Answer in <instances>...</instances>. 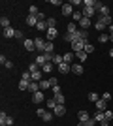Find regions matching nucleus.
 <instances>
[{
  "label": "nucleus",
  "mask_w": 113,
  "mask_h": 126,
  "mask_svg": "<svg viewBox=\"0 0 113 126\" xmlns=\"http://www.w3.org/2000/svg\"><path fill=\"white\" fill-rule=\"evenodd\" d=\"M28 85H30V81L21 79V81H19V90H28Z\"/></svg>",
  "instance_id": "obj_28"
},
{
  "label": "nucleus",
  "mask_w": 113,
  "mask_h": 126,
  "mask_svg": "<svg viewBox=\"0 0 113 126\" xmlns=\"http://www.w3.org/2000/svg\"><path fill=\"white\" fill-rule=\"evenodd\" d=\"M43 100H45V96H43V90H38L36 94H32V102H34L36 105L43 104Z\"/></svg>",
  "instance_id": "obj_4"
},
{
  "label": "nucleus",
  "mask_w": 113,
  "mask_h": 126,
  "mask_svg": "<svg viewBox=\"0 0 113 126\" xmlns=\"http://www.w3.org/2000/svg\"><path fill=\"white\" fill-rule=\"evenodd\" d=\"M53 111H45V113H43V115H42V121H45V122H51V121H53Z\"/></svg>",
  "instance_id": "obj_21"
},
{
  "label": "nucleus",
  "mask_w": 113,
  "mask_h": 126,
  "mask_svg": "<svg viewBox=\"0 0 113 126\" xmlns=\"http://www.w3.org/2000/svg\"><path fill=\"white\" fill-rule=\"evenodd\" d=\"M42 77H43V72H42V70H38V72H34V74H32V81H36V83H40Z\"/></svg>",
  "instance_id": "obj_24"
},
{
  "label": "nucleus",
  "mask_w": 113,
  "mask_h": 126,
  "mask_svg": "<svg viewBox=\"0 0 113 126\" xmlns=\"http://www.w3.org/2000/svg\"><path fill=\"white\" fill-rule=\"evenodd\" d=\"M77 30H79V28H77V23H74V21H72L70 25H68V32H70V34H75Z\"/></svg>",
  "instance_id": "obj_32"
},
{
  "label": "nucleus",
  "mask_w": 113,
  "mask_h": 126,
  "mask_svg": "<svg viewBox=\"0 0 113 126\" xmlns=\"http://www.w3.org/2000/svg\"><path fill=\"white\" fill-rule=\"evenodd\" d=\"M57 70H59L62 75H66V74H70V72H72V64L62 62V64H59V66H57Z\"/></svg>",
  "instance_id": "obj_2"
},
{
  "label": "nucleus",
  "mask_w": 113,
  "mask_h": 126,
  "mask_svg": "<svg viewBox=\"0 0 113 126\" xmlns=\"http://www.w3.org/2000/svg\"><path fill=\"white\" fill-rule=\"evenodd\" d=\"M87 43H89V42H85V40H77V42H74V43H72V51H74V53L83 51Z\"/></svg>",
  "instance_id": "obj_1"
},
{
  "label": "nucleus",
  "mask_w": 113,
  "mask_h": 126,
  "mask_svg": "<svg viewBox=\"0 0 113 126\" xmlns=\"http://www.w3.org/2000/svg\"><path fill=\"white\" fill-rule=\"evenodd\" d=\"M47 28H49V26H47V21H40V23L36 25V30H40V32H42V30H47Z\"/></svg>",
  "instance_id": "obj_31"
},
{
  "label": "nucleus",
  "mask_w": 113,
  "mask_h": 126,
  "mask_svg": "<svg viewBox=\"0 0 113 126\" xmlns=\"http://www.w3.org/2000/svg\"><path fill=\"white\" fill-rule=\"evenodd\" d=\"M109 32H111V34H113V25H109Z\"/></svg>",
  "instance_id": "obj_57"
},
{
  "label": "nucleus",
  "mask_w": 113,
  "mask_h": 126,
  "mask_svg": "<svg viewBox=\"0 0 113 126\" xmlns=\"http://www.w3.org/2000/svg\"><path fill=\"white\" fill-rule=\"evenodd\" d=\"M55 100H57V104H59V105H64L66 98H64V94H59V96H55Z\"/></svg>",
  "instance_id": "obj_41"
},
{
  "label": "nucleus",
  "mask_w": 113,
  "mask_h": 126,
  "mask_svg": "<svg viewBox=\"0 0 113 126\" xmlns=\"http://www.w3.org/2000/svg\"><path fill=\"white\" fill-rule=\"evenodd\" d=\"M25 21H27V25H28V26H32V28H34V26L40 23V19H38L36 15H27V19H25Z\"/></svg>",
  "instance_id": "obj_7"
},
{
  "label": "nucleus",
  "mask_w": 113,
  "mask_h": 126,
  "mask_svg": "<svg viewBox=\"0 0 113 126\" xmlns=\"http://www.w3.org/2000/svg\"><path fill=\"white\" fill-rule=\"evenodd\" d=\"M45 111H47V109H43V107H38V109H36V115H38V117H42Z\"/></svg>",
  "instance_id": "obj_47"
},
{
  "label": "nucleus",
  "mask_w": 113,
  "mask_h": 126,
  "mask_svg": "<svg viewBox=\"0 0 113 126\" xmlns=\"http://www.w3.org/2000/svg\"><path fill=\"white\" fill-rule=\"evenodd\" d=\"M23 47L27 49V51H34L36 45H34V40H23Z\"/></svg>",
  "instance_id": "obj_11"
},
{
  "label": "nucleus",
  "mask_w": 113,
  "mask_h": 126,
  "mask_svg": "<svg viewBox=\"0 0 113 126\" xmlns=\"http://www.w3.org/2000/svg\"><path fill=\"white\" fill-rule=\"evenodd\" d=\"M72 74H75V75H81V74H83V66H81V62L72 64Z\"/></svg>",
  "instance_id": "obj_12"
},
{
  "label": "nucleus",
  "mask_w": 113,
  "mask_h": 126,
  "mask_svg": "<svg viewBox=\"0 0 113 126\" xmlns=\"http://www.w3.org/2000/svg\"><path fill=\"white\" fill-rule=\"evenodd\" d=\"M10 23H11V21H10V19H8V17H2V19H0V25H2V28H4V30H6V28H10V26H11Z\"/></svg>",
  "instance_id": "obj_30"
},
{
  "label": "nucleus",
  "mask_w": 113,
  "mask_h": 126,
  "mask_svg": "<svg viewBox=\"0 0 113 126\" xmlns=\"http://www.w3.org/2000/svg\"><path fill=\"white\" fill-rule=\"evenodd\" d=\"M94 28H96V30L100 32V34H102V32H104V28H106V25H104V23H100V21H96V23H94Z\"/></svg>",
  "instance_id": "obj_39"
},
{
  "label": "nucleus",
  "mask_w": 113,
  "mask_h": 126,
  "mask_svg": "<svg viewBox=\"0 0 113 126\" xmlns=\"http://www.w3.org/2000/svg\"><path fill=\"white\" fill-rule=\"evenodd\" d=\"M74 36H75V42H77V40H85V42H87V38H89V32H87V30H81V28H79V30L75 32Z\"/></svg>",
  "instance_id": "obj_8"
},
{
  "label": "nucleus",
  "mask_w": 113,
  "mask_h": 126,
  "mask_svg": "<svg viewBox=\"0 0 113 126\" xmlns=\"http://www.w3.org/2000/svg\"><path fill=\"white\" fill-rule=\"evenodd\" d=\"M94 122H96V121H94V117H92L91 121H87V122H85V126H94Z\"/></svg>",
  "instance_id": "obj_52"
},
{
  "label": "nucleus",
  "mask_w": 113,
  "mask_h": 126,
  "mask_svg": "<svg viewBox=\"0 0 113 126\" xmlns=\"http://www.w3.org/2000/svg\"><path fill=\"white\" fill-rule=\"evenodd\" d=\"M15 38H19V40H23V32H21V30H17V34H15Z\"/></svg>",
  "instance_id": "obj_54"
},
{
  "label": "nucleus",
  "mask_w": 113,
  "mask_h": 126,
  "mask_svg": "<svg viewBox=\"0 0 113 126\" xmlns=\"http://www.w3.org/2000/svg\"><path fill=\"white\" fill-rule=\"evenodd\" d=\"M104 117H106L108 121H111V119H113V113H111V111H104Z\"/></svg>",
  "instance_id": "obj_45"
},
{
  "label": "nucleus",
  "mask_w": 113,
  "mask_h": 126,
  "mask_svg": "<svg viewBox=\"0 0 113 126\" xmlns=\"http://www.w3.org/2000/svg\"><path fill=\"white\" fill-rule=\"evenodd\" d=\"M38 70H42V68H40L36 62H32L30 66H28V72H30V74H34V72H38Z\"/></svg>",
  "instance_id": "obj_42"
},
{
  "label": "nucleus",
  "mask_w": 113,
  "mask_h": 126,
  "mask_svg": "<svg viewBox=\"0 0 113 126\" xmlns=\"http://www.w3.org/2000/svg\"><path fill=\"white\" fill-rule=\"evenodd\" d=\"M4 68H8V70H11V68H13V62H11V60H8V62H6V64H4Z\"/></svg>",
  "instance_id": "obj_50"
},
{
  "label": "nucleus",
  "mask_w": 113,
  "mask_h": 126,
  "mask_svg": "<svg viewBox=\"0 0 113 126\" xmlns=\"http://www.w3.org/2000/svg\"><path fill=\"white\" fill-rule=\"evenodd\" d=\"M94 8H83V17H89V19H92V15H94Z\"/></svg>",
  "instance_id": "obj_19"
},
{
  "label": "nucleus",
  "mask_w": 113,
  "mask_h": 126,
  "mask_svg": "<svg viewBox=\"0 0 113 126\" xmlns=\"http://www.w3.org/2000/svg\"><path fill=\"white\" fill-rule=\"evenodd\" d=\"M15 34H17V30L13 28V26H10V28L4 30V38H15Z\"/></svg>",
  "instance_id": "obj_18"
},
{
  "label": "nucleus",
  "mask_w": 113,
  "mask_h": 126,
  "mask_svg": "<svg viewBox=\"0 0 113 126\" xmlns=\"http://www.w3.org/2000/svg\"><path fill=\"white\" fill-rule=\"evenodd\" d=\"M100 126H109V121H108V119H106V121H102V122H100Z\"/></svg>",
  "instance_id": "obj_55"
},
{
  "label": "nucleus",
  "mask_w": 113,
  "mask_h": 126,
  "mask_svg": "<svg viewBox=\"0 0 113 126\" xmlns=\"http://www.w3.org/2000/svg\"><path fill=\"white\" fill-rule=\"evenodd\" d=\"M75 57H77V60H79V62L83 64V62L87 60V57H89V55H87L85 51H79V53H75Z\"/></svg>",
  "instance_id": "obj_25"
},
{
  "label": "nucleus",
  "mask_w": 113,
  "mask_h": 126,
  "mask_svg": "<svg viewBox=\"0 0 113 126\" xmlns=\"http://www.w3.org/2000/svg\"><path fill=\"white\" fill-rule=\"evenodd\" d=\"M70 4L72 6H83V0H72Z\"/></svg>",
  "instance_id": "obj_49"
},
{
  "label": "nucleus",
  "mask_w": 113,
  "mask_h": 126,
  "mask_svg": "<svg viewBox=\"0 0 113 126\" xmlns=\"http://www.w3.org/2000/svg\"><path fill=\"white\" fill-rule=\"evenodd\" d=\"M6 121H8V115H6L4 111H0V126H8Z\"/></svg>",
  "instance_id": "obj_36"
},
{
  "label": "nucleus",
  "mask_w": 113,
  "mask_h": 126,
  "mask_svg": "<svg viewBox=\"0 0 113 126\" xmlns=\"http://www.w3.org/2000/svg\"><path fill=\"white\" fill-rule=\"evenodd\" d=\"M77 126H85V122H77Z\"/></svg>",
  "instance_id": "obj_58"
},
{
  "label": "nucleus",
  "mask_w": 113,
  "mask_h": 126,
  "mask_svg": "<svg viewBox=\"0 0 113 126\" xmlns=\"http://www.w3.org/2000/svg\"><path fill=\"white\" fill-rule=\"evenodd\" d=\"M57 36H59V30H57V28H47V42H53Z\"/></svg>",
  "instance_id": "obj_10"
},
{
  "label": "nucleus",
  "mask_w": 113,
  "mask_h": 126,
  "mask_svg": "<svg viewBox=\"0 0 113 126\" xmlns=\"http://www.w3.org/2000/svg\"><path fill=\"white\" fill-rule=\"evenodd\" d=\"M109 40H111V42H113V34H111V36H109Z\"/></svg>",
  "instance_id": "obj_59"
},
{
  "label": "nucleus",
  "mask_w": 113,
  "mask_h": 126,
  "mask_svg": "<svg viewBox=\"0 0 113 126\" xmlns=\"http://www.w3.org/2000/svg\"><path fill=\"white\" fill-rule=\"evenodd\" d=\"M102 6H104V4H102V2H94V10H96V11H98V10H100V8H102Z\"/></svg>",
  "instance_id": "obj_53"
},
{
  "label": "nucleus",
  "mask_w": 113,
  "mask_h": 126,
  "mask_svg": "<svg viewBox=\"0 0 113 126\" xmlns=\"http://www.w3.org/2000/svg\"><path fill=\"white\" fill-rule=\"evenodd\" d=\"M64 113H66V107H64V105H57V107L53 109V115L55 117H62Z\"/></svg>",
  "instance_id": "obj_15"
},
{
  "label": "nucleus",
  "mask_w": 113,
  "mask_h": 126,
  "mask_svg": "<svg viewBox=\"0 0 113 126\" xmlns=\"http://www.w3.org/2000/svg\"><path fill=\"white\" fill-rule=\"evenodd\" d=\"M53 70H55V64H53V62H47V64L42 68V72H43V74H51Z\"/></svg>",
  "instance_id": "obj_22"
},
{
  "label": "nucleus",
  "mask_w": 113,
  "mask_h": 126,
  "mask_svg": "<svg viewBox=\"0 0 113 126\" xmlns=\"http://www.w3.org/2000/svg\"><path fill=\"white\" fill-rule=\"evenodd\" d=\"M108 40H109V34H106V32H102V34L98 36V42H100V43H106Z\"/></svg>",
  "instance_id": "obj_34"
},
{
  "label": "nucleus",
  "mask_w": 113,
  "mask_h": 126,
  "mask_svg": "<svg viewBox=\"0 0 113 126\" xmlns=\"http://www.w3.org/2000/svg\"><path fill=\"white\" fill-rule=\"evenodd\" d=\"M49 87H53V85H51V79H47V81H40V89H42V90H47Z\"/></svg>",
  "instance_id": "obj_29"
},
{
  "label": "nucleus",
  "mask_w": 113,
  "mask_h": 126,
  "mask_svg": "<svg viewBox=\"0 0 113 126\" xmlns=\"http://www.w3.org/2000/svg\"><path fill=\"white\" fill-rule=\"evenodd\" d=\"M38 13H40V10H38L36 6H30V8H28V15H36L38 17Z\"/></svg>",
  "instance_id": "obj_40"
},
{
  "label": "nucleus",
  "mask_w": 113,
  "mask_h": 126,
  "mask_svg": "<svg viewBox=\"0 0 113 126\" xmlns=\"http://www.w3.org/2000/svg\"><path fill=\"white\" fill-rule=\"evenodd\" d=\"M87 98H89V102L96 104V102L100 100V98H102V94H98V92H89V96H87Z\"/></svg>",
  "instance_id": "obj_17"
},
{
  "label": "nucleus",
  "mask_w": 113,
  "mask_h": 126,
  "mask_svg": "<svg viewBox=\"0 0 113 126\" xmlns=\"http://www.w3.org/2000/svg\"><path fill=\"white\" fill-rule=\"evenodd\" d=\"M94 121H96V122H102V121H106V117H104V111H98L96 115H94Z\"/></svg>",
  "instance_id": "obj_35"
},
{
  "label": "nucleus",
  "mask_w": 113,
  "mask_h": 126,
  "mask_svg": "<svg viewBox=\"0 0 113 126\" xmlns=\"http://www.w3.org/2000/svg\"><path fill=\"white\" fill-rule=\"evenodd\" d=\"M83 51H85L87 55H91V53H94V47H92L91 43H87V45H85V49H83Z\"/></svg>",
  "instance_id": "obj_44"
},
{
  "label": "nucleus",
  "mask_w": 113,
  "mask_h": 126,
  "mask_svg": "<svg viewBox=\"0 0 113 126\" xmlns=\"http://www.w3.org/2000/svg\"><path fill=\"white\" fill-rule=\"evenodd\" d=\"M62 15H74V6L70 4V2H66L64 6H62Z\"/></svg>",
  "instance_id": "obj_6"
},
{
  "label": "nucleus",
  "mask_w": 113,
  "mask_h": 126,
  "mask_svg": "<svg viewBox=\"0 0 113 126\" xmlns=\"http://www.w3.org/2000/svg\"><path fill=\"white\" fill-rule=\"evenodd\" d=\"M51 90H53V96H59V94H62V89H60V85H55V87H53Z\"/></svg>",
  "instance_id": "obj_43"
},
{
  "label": "nucleus",
  "mask_w": 113,
  "mask_h": 126,
  "mask_svg": "<svg viewBox=\"0 0 113 126\" xmlns=\"http://www.w3.org/2000/svg\"><path fill=\"white\" fill-rule=\"evenodd\" d=\"M74 58H75V53H64V62L74 64Z\"/></svg>",
  "instance_id": "obj_23"
},
{
  "label": "nucleus",
  "mask_w": 113,
  "mask_h": 126,
  "mask_svg": "<svg viewBox=\"0 0 113 126\" xmlns=\"http://www.w3.org/2000/svg\"><path fill=\"white\" fill-rule=\"evenodd\" d=\"M49 4H51V6H64V4H62V2H60V0H51Z\"/></svg>",
  "instance_id": "obj_48"
},
{
  "label": "nucleus",
  "mask_w": 113,
  "mask_h": 126,
  "mask_svg": "<svg viewBox=\"0 0 113 126\" xmlns=\"http://www.w3.org/2000/svg\"><path fill=\"white\" fill-rule=\"evenodd\" d=\"M94 105H96V109H98V111H108V102L102 100V98H100V100H98Z\"/></svg>",
  "instance_id": "obj_13"
},
{
  "label": "nucleus",
  "mask_w": 113,
  "mask_h": 126,
  "mask_svg": "<svg viewBox=\"0 0 113 126\" xmlns=\"http://www.w3.org/2000/svg\"><path fill=\"white\" fill-rule=\"evenodd\" d=\"M38 90H42V89H40V83H36V81H30V85H28V92L36 94Z\"/></svg>",
  "instance_id": "obj_16"
},
{
  "label": "nucleus",
  "mask_w": 113,
  "mask_h": 126,
  "mask_svg": "<svg viewBox=\"0 0 113 126\" xmlns=\"http://www.w3.org/2000/svg\"><path fill=\"white\" fill-rule=\"evenodd\" d=\"M102 100L109 102V100H111V94H109V92H104V94H102Z\"/></svg>",
  "instance_id": "obj_46"
},
{
  "label": "nucleus",
  "mask_w": 113,
  "mask_h": 126,
  "mask_svg": "<svg viewBox=\"0 0 113 126\" xmlns=\"http://www.w3.org/2000/svg\"><path fill=\"white\" fill-rule=\"evenodd\" d=\"M45 21H47L49 28H57V19H55V17H49V19H45Z\"/></svg>",
  "instance_id": "obj_33"
},
{
  "label": "nucleus",
  "mask_w": 113,
  "mask_h": 126,
  "mask_svg": "<svg viewBox=\"0 0 113 126\" xmlns=\"http://www.w3.org/2000/svg\"><path fill=\"white\" fill-rule=\"evenodd\" d=\"M45 40L43 38H34V45H36V51H40V53H43V49H45Z\"/></svg>",
  "instance_id": "obj_3"
},
{
  "label": "nucleus",
  "mask_w": 113,
  "mask_h": 126,
  "mask_svg": "<svg viewBox=\"0 0 113 126\" xmlns=\"http://www.w3.org/2000/svg\"><path fill=\"white\" fill-rule=\"evenodd\" d=\"M72 17H74V23H75V21L79 23L81 19H83V11H74V15H72Z\"/></svg>",
  "instance_id": "obj_38"
},
{
  "label": "nucleus",
  "mask_w": 113,
  "mask_h": 126,
  "mask_svg": "<svg viewBox=\"0 0 113 126\" xmlns=\"http://www.w3.org/2000/svg\"><path fill=\"white\" fill-rule=\"evenodd\" d=\"M98 21H100V23H104L106 26L113 25V23H111V15H106V17H98Z\"/></svg>",
  "instance_id": "obj_26"
},
{
  "label": "nucleus",
  "mask_w": 113,
  "mask_h": 126,
  "mask_svg": "<svg viewBox=\"0 0 113 126\" xmlns=\"http://www.w3.org/2000/svg\"><path fill=\"white\" fill-rule=\"evenodd\" d=\"M6 124H8V126H13V117L8 115V121H6Z\"/></svg>",
  "instance_id": "obj_51"
},
{
  "label": "nucleus",
  "mask_w": 113,
  "mask_h": 126,
  "mask_svg": "<svg viewBox=\"0 0 113 126\" xmlns=\"http://www.w3.org/2000/svg\"><path fill=\"white\" fill-rule=\"evenodd\" d=\"M109 57H111V58H113V49H109Z\"/></svg>",
  "instance_id": "obj_56"
},
{
  "label": "nucleus",
  "mask_w": 113,
  "mask_h": 126,
  "mask_svg": "<svg viewBox=\"0 0 113 126\" xmlns=\"http://www.w3.org/2000/svg\"><path fill=\"white\" fill-rule=\"evenodd\" d=\"M64 62V57L62 55H53V64L55 66H59V64H62Z\"/></svg>",
  "instance_id": "obj_27"
},
{
  "label": "nucleus",
  "mask_w": 113,
  "mask_h": 126,
  "mask_svg": "<svg viewBox=\"0 0 113 126\" xmlns=\"http://www.w3.org/2000/svg\"><path fill=\"white\" fill-rule=\"evenodd\" d=\"M91 25H92V19H89V17H83V19L79 21V26H81V30H87V28H89Z\"/></svg>",
  "instance_id": "obj_9"
},
{
  "label": "nucleus",
  "mask_w": 113,
  "mask_h": 126,
  "mask_svg": "<svg viewBox=\"0 0 113 126\" xmlns=\"http://www.w3.org/2000/svg\"><path fill=\"white\" fill-rule=\"evenodd\" d=\"M45 104H47V111H53L55 107L59 105V104H57V100H55V96H53V98H47V100H45Z\"/></svg>",
  "instance_id": "obj_14"
},
{
  "label": "nucleus",
  "mask_w": 113,
  "mask_h": 126,
  "mask_svg": "<svg viewBox=\"0 0 113 126\" xmlns=\"http://www.w3.org/2000/svg\"><path fill=\"white\" fill-rule=\"evenodd\" d=\"M53 51H55L53 42H47V43H45V49H43V53H45V55H53Z\"/></svg>",
  "instance_id": "obj_20"
},
{
  "label": "nucleus",
  "mask_w": 113,
  "mask_h": 126,
  "mask_svg": "<svg viewBox=\"0 0 113 126\" xmlns=\"http://www.w3.org/2000/svg\"><path fill=\"white\" fill-rule=\"evenodd\" d=\"M98 11H100V17H106V15H109V8H108V6H102V8H100Z\"/></svg>",
  "instance_id": "obj_37"
},
{
  "label": "nucleus",
  "mask_w": 113,
  "mask_h": 126,
  "mask_svg": "<svg viewBox=\"0 0 113 126\" xmlns=\"http://www.w3.org/2000/svg\"><path fill=\"white\" fill-rule=\"evenodd\" d=\"M77 119H79V122H87V121H91L92 117L89 115V111H85V109H81L79 113H77Z\"/></svg>",
  "instance_id": "obj_5"
}]
</instances>
